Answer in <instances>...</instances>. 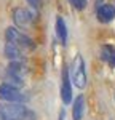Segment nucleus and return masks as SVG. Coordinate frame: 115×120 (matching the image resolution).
Masks as SVG:
<instances>
[{
  "instance_id": "20e7f679",
  "label": "nucleus",
  "mask_w": 115,
  "mask_h": 120,
  "mask_svg": "<svg viewBox=\"0 0 115 120\" xmlns=\"http://www.w3.org/2000/svg\"><path fill=\"white\" fill-rule=\"evenodd\" d=\"M0 99L5 102H22L26 99V96L18 86L5 82L0 85Z\"/></svg>"
},
{
  "instance_id": "7ed1b4c3",
  "label": "nucleus",
  "mask_w": 115,
  "mask_h": 120,
  "mask_svg": "<svg viewBox=\"0 0 115 120\" xmlns=\"http://www.w3.org/2000/svg\"><path fill=\"white\" fill-rule=\"evenodd\" d=\"M5 38L7 42L16 45L18 48H21L22 51L24 50H34L35 48V43L30 37H27L26 34H22L21 30H18L16 27H8L5 30Z\"/></svg>"
},
{
  "instance_id": "423d86ee",
  "label": "nucleus",
  "mask_w": 115,
  "mask_h": 120,
  "mask_svg": "<svg viewBox=\"0 0 115 120\" xmlns=\"http://www.w3.org/2000/svg\"><path fill=\"white\" fill-rule=\"evenodd\" d=\"M61 99L64 104H69L72 101V85H70V75L69 71H62V85H61Z\"/></svg>"
},
{
  "instance_id": "ddd939ff",
  "label": "nucleus",
  "mask_w": 115,
  "mask_h": 120,
  "mask_svg": "<svg viewBox=\"0 0 115 120\" xmlns=\"http://www.w3.org/2000/svg\"><path fill=\"white\" fill-rule=\"evenodd\" d=\"M32 8H40L42 7V0H26Z\"/></svg>"
},
{
  "instance_id": "39448f33",
  "label": "nucleus",
  "mask_w": 115,
  "mask_h": 120,
  "mask_svg": "<svg viewBox=\"0 0 115 120\" xmlns=\"http://www.w3.org/2000/svg\"><path fill=\"white\" fill-rule=\"evenodd\" d=\"M13 21L19 27H27L34 21V15L26 8H14L13 10Z\"/></svg>"
},
{
  "instance_id": "0eeeda50",
  "label": "nucleus",
  "mask_w": 115,
  "mask_h": 120,
  "mask_svg": "<svg viewBox=\"0 0 115 120\" xmlns=\"http://www.w3.org/2000/svg\"><path fill=\"white\" fill-rule=\"evenodd\" d=\"M96 16H97V19L101 22H110L115 18V7L114 5H109V3L99 5L97 10H96Z\"/></svg>"
},
{
  "instance_id": "1a4fd4ad",
  "label": "nucleus",
  "mask_w": 115,
  "mask_h": 120,
  "mask_svg": "<svg viewBox=\"0 0 115 120\" xmlns=\"http://www.w3.org/2000/svg\"><path fill=\"white\" fill-rule=\"evenodd\" d=\"M85 114V98L80 94L74 101V107H72V119L74 120H82Z\"/></svg>"
},
{
  "instance_id": "f8f14e48",
  "label": "nucleus",
  "mask_w": 115,
  "mask_h": 120,
  "mask_svg": "<svg viewBox=\"0 0 115 120\" xmlns=\"http://www.w3.org/2000/svg\"><path fill=\"white\" fill-rule=\"evenodd\" d=\"M69 2L75 10H85L88 5V0H69Z\"/></svg>"
},
{
  "instance_id": "6e6552de",
  "label": "nucleus",
  "mask_w": 115,
  "mask_h": 120,
  "mask_svg": "<svg viewBox=\"0 0 115 120\" xmlns=\"http://www.w3.org/2000/svg\"><path fill=\"white\" fill-rule=\"evenodd\" d=\"M3 51H5V56L8 58L10 61H22V50L18 48L16 45H13V43L7 42Z\"/></svg>"
},
{
  "instance_id": "f03ea898",
  "label": "nucleus",
  "mask_w": 115,
  "mask_h": 120,
  "mask_svg": "<svg viewBox=\"0 0 115 120\" xmlns=\"http://www.w3.org/2000/svg\"><path fill=\"white\" fill-rule=\"evenodd\" d=\"M69 75H70V82H74L77 88L83 90L86 86V71H85V61L82 55H77L72 61V66H70V71H69Z\"/></svg>"
},
{
  "instance_id": "f257e3e1",
  "label": "nucleus",
  "mask_w": 115,
  "mask_h": 120,
  "mask_svg": "<svg viewBox=\"0 0 115 120\" xmlns=\"http://www.w3.org/2000/svg\"><path fill=\"white\" fill-rule=\"evenodd\" d=\"M0 115L5 120H27L32 117L30 111L21 102H8L0 106Z\"/></svg>"
},
{
  "instance_id": "9b49d317",
  "label": "nucleus",
  "mask_w": 115,
  "mask_h": 120,
  "mask_svg": "<svg viewBox=\"0 0 115 120\" xmlns=\"http://www.w3.org/2000/svg\"><path fill=\"white\" fill-rule=\"evenodd\" d=\"M56 35H58V38H59V42H61L62 45H66V42H67V26H66L64 19L61 18V16L56 18Z\"/></svg>"
},
{
  "instance_id": "9d476101",
  "label": "nucleus",
  "mask_w": 115,
  "mask_h": 120,
  "mask_svg": "<svg viewBox=\"0 0 115 120\" xmlns=\"http://www.w3.org/2000/svg\"><path fill=\"white\" fill-rule=\"evenodd\" d=\"M101 58L110 67H115V48L110 45H104L101 48Z\"/></svg>"
}]
</instances>
